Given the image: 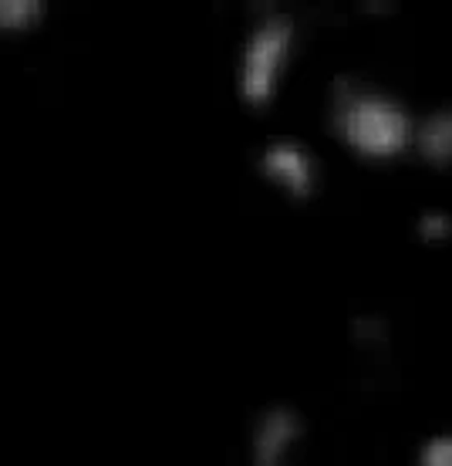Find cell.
<instances>
[{
    "label": "cell",
    "mask_w": 452,
    "mask_h": 466,
    "mask_svg": "<svg viewBox=\"0 0 452 466\" xmlns=\"http://www.w3.org/2000/svg\"><path fill=\"white\" fill-rule=\"evenodd\" d=\"M416 152L436 169H452V108H439L416 128Z\"/></svg>",
    "instance_id": "obj_5"
},
{
    "label": "cell",
    "mask_w": 452,
    "mask_h": 466,
    "mask_svg": "<svg viewBox=\"0 0 452 466\" xmlns=\"http://www.w3.org/2000/svg\"><path fill=\"white\" fill-rule=\"evenodd\" d=\"M304 440L301 416L287 406L267 409L254 426L250 466H297Z\"/></svg>",
    "instance_id": "obj_3"
},
{
    "label": "cell",
    "mask_w": 452,
    "mask_h": 466,
    "mask_svg": "<svg viewBox=\"0 0 452 466\" xmlns=\"http://www.w3.org/2000/svg\"><path fill=\"white\" fill-rule=\"evenodd\" d=\"M41 17H45V4H35V0H0V35L31 31Z\"/></svg>",
    "instance_id": "obj_6"
},
{
    "label": "cell",
    "mask_w": 452,
    "mask_h": 466,
    "mask_svg": "<svg viewBox=\"0 0 452 466\" xmlns=\"http://www.w3.org/2000/svg\"><path fill=\"white\" fill-rule=\"evenodd\" d=\"M290 45H294V24L284 14H270L256 24L244 45V58H240V98L246 106H267L280 85L284 65L290 58Z\"/></svg>",
    "instance_id": "obj_2"
},
{
    "label": "cell",
    "mask_w": 452,
    "mask_h": 466,
    "mask_svg": "<svg viewBox=\"0 0 452 466\" xmlns=\"http://www.w3.org/2000/svg\"><path fill=\"white\" fill-rule=\"evenodd\" d=\"M260 169H264V176H267L270 183H277L294 199H307L314 193L317 169H314L311 152L304 149L301 142H290V139L270 142L267 149L260 152Z\"/></svg>",
    "instance_id": "obj_4"
},
{
    "label": "cell",
    "mask_w": 452,
    "mask_h": 466,
    "mask_svg": "<svg viewBox=\"0 0 452 466\" xmlns=\"http://www.w3.org/2000/svg\"><path fill=\"white\" fill-rule=\"evenodd\" d=\"M331 122L341 142L365 159H395L416 139L406 108L388 95L355 82H337Z\"/></svg>",
    "instance_id": "obj_1"
},
{
    "label": "cell",
    "mask_w": 452,
    "mask_h": 466,
    "mask_svg": "<svg viewBox=\"0 0 452 466\" xmlns=\"http://www.w3.org/2000/svg\"><path fill=\"white\" fill-rule=\"evenodd\" d=\"M418 466H452V436H436L422 446Z\"/></svg>",
    "instance_id": "obj_7"
},
{
    "label": "cell",
    "mask_w": 452,
    "mask_h": 466,
    "mask_svg": "<svg viewBox=\"0 0 452 466\" xmlns=\"http://www.w3.org/2000/svg\"><path fill=\"white\" fill-rule=\"evenodd\" d=\"M418 237H422V240H449L452 217H446V213H426V217L418 220Z\"/></svg>",
    "instance_id": "obj_8"
}]
</instances>
